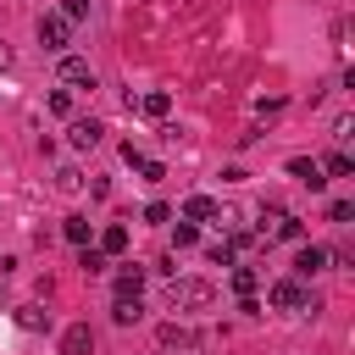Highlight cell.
<instances>
[{
  "label": "cell",
  "mask_w": 355,
  "mask_h": 355,
  "mask_svg": "<svg viewBox=\"0 0 355 355\" xmlns=\"http://www.w3.org/2000/svg\"><path fill=\"white\" fill-rule=\"evenodd\" d=\"M166 305L172 311H211L216 305V283H205V277H172L166 283Z\"/></svg>",
  "instance_id": "obj_2"
},
{
  "label": "cell",
  "mask_w": 355,
  "mask_h": 355,
  "mask_svg": "<svg viewBox=\"0 0 355 355\" xmlns=\"http://www.w3.org/2000/svg\"><path fill=\"white\" fill-rule=\"evenodd\" d=\"M233 288H239V300L255 294V288H261V272H255V266H233Z\"/></svg>",
  "instance_id": "obj_19"
},
{
  "label": "cell",
  "mask_w": 355,
  "mask_h": 355,
  "mask_svg": "<svg viewBox=\"0 0 355 355\" xmlns=\"http://www.w3.org/2000/svg\"><path fill=\"white\" fill-rule=\"evenodd\" d=\"M17 327L39 333V327H50V311H39V305H22V311H17Z\"/></svg>",
  "instance_id": "obj_20"
},
{
  "label": "cell",
  "mask_w": 355,
  "mask_h": 355,
  "mask_svg": "<svg viewBox=\"0 0 355 355\" xmlns=\"http://www.w3.org/2000/svg\"><path fill=\"white\" fill-rule=\"evenodd\" d=\"M327 222L349 227V222H355V200H333V205H327Z\"/></svg>",
  "instance_id": "obj_22"
},
{
  "label": "cell",
  "mask_w": 355,
  "mask_h": 355,
  "mask_svg": "<svg viewBox=\"0 0 355 355\" xmlns=\"http://www.w3.org/2000/svg\"><path fill=\"white\" fill-rule=\"evenodd\" d=\"M55 72H61V89H94V67H89L83 55H72V50L61 55V67H55Z\"/></svg>",
  "instance_id": "obj_8"
},
{
  "label": "cell",
  "mask_w": 355,
  "mask_h": 355,
  "mask_svg": "<svg viewBox=\"0 0 355 355\" xmlns=\"http://www.w3.org/2000/svg\"><path fill=\"white\" fill-rule=\"evenodd\" d=\"M128 244H133V233L122 227V222H111V227H100V255H128Z\"/></svg>",
  "instance_id": "obj_13"
},
{
  "label": "cell",
  "mask_w": 355,
  "mask_h": 355,
  "mask_svg": "<svg viewBox=\"0 0 355 355\" xmlns=\"http://www.w3.org/2000/svg\"><path fill=\"white\" fill-rule=\"evenodd\" d=\"M155 344L172 349V355H189V349H205V333H200L194 322H161V327H155Z\"/></svg>",
  "instance_id": "obj_4"
},
{
  "label": "cell",
  "mask_w": 355,
  "mask_h": 355,
  "mask_svg": "<svg viewBox=\"0 0 355 355\" xmlns=\"http://www.w3.org/2000/svg\"><path fill=\"white\" fill-rule=\"evenodd\" d=\"M78 266H83V272H89V277H100V272H105V266H111V255H100V250H94V244H83V250H78Z\"/></svg>",
  "instance_id": "obj_17"
},
{
  "label": "cell",
  "mask_w": 355,
  "mask_h": 355,
  "mask_svg": "<svg viewBox=\"0 0 355 355\" xmlns=\"http://www.w3.org/2000/svg\"><path fill=\"white\" fill-rule=\"evenodd\" d=\"M111 300H144V266H122L111 277Z\"/></svg>",
  "instance_id": "obj_10"
},
{
  "label": "cell",
  "mask_w": 355,
  "mask_h": 355,
  "mask_svg": "<svg viewBox=\"0 0 355 355\" xmlns=\"http://www.w3.org/2000/svg\"><path fill=\"white\" fill-rule=\"evenodd\" d=\"M189 355H200V349H189Z\"/></svg>",
  "instance_id": "obj_32"
},
{
  "label": "cell",
  "mask_w": 355,
  "mask_h": 355,
  "mask_svg": "<svg viewBox=\"0 0 355 355\" xmlns=\"http://www.w3.org/2000/svg\"><path fill=\"white\" fill-rule=\"evenodd\" d=\"M227 244H233V255H239V250H261L266 239H261V233H250V227H239V233H233Z\"/></svg>",
  "instance_id": "obj_26"
},
{
  "label": "cell",
  "mask_w": 355,
  "mask_h": 355,
  "mask_svg": "<svg viewBox=\"0 0 355 355\" xmlns=\"http://www.w3.org/2000/svg\"><path fill=\"white\" fill-rule=\"evenodd\" d=\"M61 233H67V244H78V250H83V244H89V216H67V222H61Z\"/></svg>",
  "instance_id": "obj_18"
},
{
  "label": "cell",
  "mask_w": 355,
  "mask_h": 355,
  "mask_svg": "<svg viewBox=\"0 0 355 355\" xmlns=\"http://www.w3.org/2000/svg\"><path fill=\"white\" fill-rule=\"evenodd\" d=\"M283 105H288V100H283V94H272V100H261V105H255V111H261V116H277V111H283Z\"/></svg>",
  "instance_id": "obj_30"
},
{
  "label": "cell",
  "mask_w": 355,
  "mask_h": 355,
  "mask_svg": "<svg viewBox=\"0 0 355 355\" xmlns=\"http://www.w3.org/2000/svg\"><path fill=\"white\" fill-rule=\"evenodd\" d=\"M333 266V250H322V244H300L294 250V277L305 283V277H316V272H327Z\"/></svg>",
  "instance_id": "obj_7"
},
{
  "label": "cell",
  "mask_w": 355,
  "mask_h": 355,
  "mask_svg": "<svg viewBox=\"0 0 355 355\" xmlns=\"http://www.w3.org/2000/svg\"><path fill=\"white\" fill-rule=\"evenodd\" d=\"M261 239H283V244H305V222L283 205H261Z\"/></svg>",
  "instance_id": "obj_3"
},
{
  "label": "cell",
  "mask_w": 355,
  "mask_h": 355,
  "mask_svg": "<svg viewBox=\"0 0 355 355\" xmlns=\"http://www.w3.org/2000/svg\"><path fill=\"white\" fill-rule=\"evenodd\" d=\"M6 67H11V50H6V44H0V72H6Z\"/></svg>",
  "instance_id": "obj_31"
},
{
  "label": "cell",
  "mask_w": 355,
  "mask_h": 355,
  "mask_svg": "<svg viewBox=\"0 0 355 355\" xmlns=\"http://www.w3.org/2000/svg\"><path fill=\"white\" fill-rule=\"evenodd\" d=\"M55 189H61V194H78V189H83V172H78V166H55Z\"/></svg>",
  "instance_id": "obj_21"
},
{
  "label": "cell",
  "mask_w": 355,
  "mask_h": 355,
  "mask_svg": "<svg viewBox=\"0 0 355 355\" xmlns=\"http://www.w3.org/2000/svg\"><path fill=\"white\" fill-rule=\"evenodd\" d=\"M139 111H144L150 122H161V116L172 111V94H166V89H150V94H139Z\"/></svg>",
  "instance_id": "obj_14"
},
{
  "label": "cell",
  "mask_w": 355,
  "mask_h": 355,
  "mask_svg": "<svg viewBox=\"0 0 355 355\" xmlns=\"http://www.w3.org/2000/svg\"><path fill=\"white\" fill-rule=\"evenodd\" d=\"M39 44L55 50V55H67V44H72V22H67L61 11H44V17H39Z\"/></svg>",
  "instance_id": "obj_5"
},
{
  "label": "cell",
  "mask_w": 355,
  "mask_h": 355,
  "mask_svg": "<svg viewBox=\"0 0 355 355\" xmlns=\"http://www.w3.org/2000/svg\"><path fill=\"white\" fill-rule=\"evenodd\" d=\"M139 316H144V300H111V322L116 327H133Z\"/></svg>",
  "instance_id": "obj_16"
},
{
  "label": "cell",
  "mask_w": 355,
  "mask_h": 355,
  "mask_svg": "<svg viewBox=\"0 0 355 355\" xmlns=\"http://www.w3.org/2000/svg\"><path fill=\"white\" fill-rule=\"evenodd\" d=\"M139 178H144V183H161L166 166H161V161H139Z\"/></svg>",
  "instance_id": "obj_29"
},
{
  "label": "cell",
  "mask_w": 355,
  "mask_h": 355,
  "mask_svg": "<svg viewBox=\"0 0 355 355\" xmlns=\"http://www.w3.org/2000/svg\"><path fill=\"white\" fill-rule=\"evenodd\" d=\"M144 222H172V205H166V200H150V205H144Z\"/></svg>",
  "instance_id": "obj_28"
},
{
  "label": "cell",
  "mask_w": 355,
  "mask_h": 355,
  "mask_svg": "<svg viewBox=\"0 0 355 355\" xmlns=\"http://www.w3.org/2000/svg\"><path fill=\"white\" fill-rule=\"evenodd\" d=\"M55 11H61V17L72 22V28H78V22H89V0H61Z\"/></svg>",
  "instance_id": "obj_23"
},
{
  "label": "cell",
  "mask_w": 355,
  "mask_h": 355,
  "mask_svg": "<svg viewBox=\"0 0 355 355\" xmlns=\"http://www.w3.org/2000/svg\"><path fill=\"white\" fill-rule=\"evenodd\" d=\"M50 111L72 122V89H50Z\"/></svg>",
  "instance_id": "obj_24"
},
{
  "label": "cell",
  "mask_w": 355,
  "mask_h": 355,
  "mask_svg": "<svg viewBox=\"0 0 355 355\" xmlns=\"http://www.w3.org/2000/svg\"><path fill=\"white\" fill-rule=\"evenodd\" d=\"M216 216H222V205H216L211 194H189V200L178 205V222H194V227H200V222H216Z\"/></svg>",
  "instance_id": "obj_9"
},
{
  "label": "cell",
  "mask_w": 355,
  "mask_h": 355,
  "mask_svg": "<svg viewBox=\"0 0 355 355\" xmlns=\"http://www.w3.org/2000/svg\"><path fill=\"white\" fill-rule=\"evenodd\" d=\"M205 255H211L216 266H233V244H227V239H216V244H205Z\"/></svg>",
  "instance_id": "obj_27"
},
{
  "label": "cell",
  "mask_w": 355,
  "mask_h": 355,
  "mask_svg": "<svg viewBox=\"0 0 355 355\" xmlns=\"http://www.w3.org/2000/svg\"><path fill=\"white\" fill-rule=\"evenodd\" d=\"M266 305H272V311H294V316H316V311H322V300H316L300 277H277V283L266 288Z\"/></svg>",
  "instance_id": "obj_1"
},
{
  "label": "cell",
  "mask_w": 355,
  "mask_h": 355,
  "mask_svg": "<svg viewBox=\"0 0 355 355\" xmlns=\"http://www.w3.org/2000/svg\"><path fill=\"white\" fill-rule=\"evenodd\" d=\"M172 244H178V250L200 244V227H194V222H178V227H172Z\"/></svg>",
  "instance_id": "obj_25"
},
{
  "label": "cell",
  "mask_w": 355,
  "mask_h": 355,
  "mask_svg": "<svg viewBox=\"0 0 355 355\" xmlns=\"http://www.w3.org/2000/svg\"><path fill=\"white\" fill-rule=\"evenodd\" d=\"M61 355H94V327L89 322H72L61 333Z\"/></svg>",
  "instance_id": "obj_12"
},
{
  "label": "cell",
  "mask_w": 355,
  "mask_h": 355,
  "mask_svg": "<svg viewBox=\"0 0 355 355\" xmlns=\"http://www.w3.org/2000/svg\"><path fill=\"white\" fill-rule=\"evenodd\" d=\"M288 178H300V183H305L311 194H322V189H327V178H322L316 155H294V161H288Z\"/></svg>",
  "instance_id": "obj_11"
},
{
  "label": "cell",
  "mask_w": 355,
  "mask_h": 355,
  "mask_svg": "<svg viewBox=\"0 0 355 355\" xmlns=\"http://www.w3.org/2000/svg\"><path fill=\"white\" fill-rule=\"evenodd\" d=\"M316 166H322V178L333 183V178H349V172H355V155H349V150H333V155L316 161Z\"/></svg>",
  "instance_id": "obj_15"
},
{
  "label": "cell",
  "mask_w": 355,
  "mask_h": 355,
  "mask_svg": "<svg viewBox=\"0 0 355 355\" xmlns=\"http://www.w3.org/2000/svg\"><path fill=\"white\" fill-rule=\"evenodd\" d=\"M100 139H105V122H100V116H72V122H67V144H72V150H94Z\"/></svg>",
  "instance_id": "obj_6"
}]
</instances>
